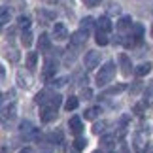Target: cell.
<instances>
[{"label": "cell", "mask_w": 153, "mask_h": 153, "mask_svg": "<svg viewBox=\"0 0 153 153\" xmlns=\"http://www.w3.org/2000/svg\"><path fill=\"white\" fill-rule=\"evenodd\" d=\"M114 76H115V64L110 61V62H106L104 66L98 70V74H97V83L102 87V85H106V83H110Z\"/></svg>", "instance_id": "obj_1"}, {"label": "cell", "mask_w": 153, "mask_h": 153, "mask_svg": "<svg viewBox=\"0 0 153 153\" xmlns=\"http://www.w3.org/2000/svg\"><path fill=\"white\" fill-rule=\"evenodd\" d=\"M83 62H85V68L87 70L97 68L98 62H100V53H98V51H87L85 57H83Z\"/></svg>", "instance_id": "obj_2"}, {"label": "cell", "mask_w": 153, "mask_h": 153, "mask_svg": "<svg viewBox=\"0 0 153 153\" xmlns=\"http://www.w3.org/2000/svg\"><path fill=\"white\" fill-rule=\"evenodd\" d=\"M55 72H57V61L48 59V61H45V64H44V70H42V78L48 81V79H51L53 76H55Z\"/></svg>", "instance_id": "obj_3"}, {"label": "cell", "mask_w": 153, "mask_h": 153, "mask_svg": "<svg viewBox=\"0 0 153 153\" xmlns=\"http://www.w3.org/2000/svg\"><path fill=\"white\" fill-rule=\"evenodd\" d=\"M132 146H134V151L136 153H144L146 148H148V142H146V136L142 132H136L132 138Z\"/></svg>", "instance_id": "obj_4"}, {"label": "cell", "mask_w": 153, "mask_h": 153, "mask_svg": "<svg viewBox=\"0 0 153 153\" xmlns=\"http://www.w3.org/2000/svg\"><path fill=\"white\" fill-rule=\"evenodd\" d=\"M17 83H19V87H23V89H28V87L32 85V76L30 72H25V70H19L17 72Z\"/></svg>", "instance_id": "obj_5"}, {"label": "cell", "mask_w": 153, "mask_h": 153, "mask_svg": "<svg viewBox=\"0 0 153 153\" xmlns=\"http://www.w3.org/2000/svg\"><path fill=\"white\" fill-rule=\"evenodd\" d=\"M68 38H70V45L78 48V45H83L87 42V32L85 30H78V32H74L72 36H68Z\"/></svg>", "instance_id": "obj_6"}, {"label": "cell", "mask_w": 153, "mask_h": 153, "mask_svg": "<svg viewBox=\"0 0 153 153\" xmlns=\"http://www.w3.org/2000/svg\"><path fill=\"white\" fill-rule=\"evenodd\" d=\"M53 36H55V40H59V42L66 40V38H68L66 27H64L62 23H55V25H53Z\"/></svg>", "instance_id": "obj_7"}, {"label": "cell", "mask_w": 153, "mask_h": 153, "mask_svg": "<svg viewBox=\"0 0 153 153\" xmlns=\"http://www.w3.org/2000/svg\"><path fill=\"white\" fill-rule=\"evenodd\" d=\"M119 66H121V72L125 74V76H128L132 72V62H131V59H128L125 53H121L119 55Z\"/></svg>", "instance_id": "obj_8"}, {"label": "cell", "mask_w": 153, "mask_h": 153, "mask_svg": "<svg viewBox=\"0 0 153 153\" xmlns=\"http://www.w3.org/2000/svg\"><path fill=\"white\" fill-rule=\"evenodd\" d=\"M57 117V110H53V108H48V106H44L42 111H40V119H42L44 123H49L53 121Z\"/></svg>", "instance_id": "obj_9"}, {"label": "cell", "mask_w": 153, "mask_h": 153, "mask_svg": "<svg viewBox=\"0 0 153 153\" xmlns=\"http://www.w3.org/2000/svg\"><path fill=\"white\" fill-rule=\"evenodd\" d=\"M51 95H53V93H51L49 89H44V91H40L38 95L34 97V102H36V104H40V106H45V104L49 102V98H51Z\"/></svg>", "instance_id": "obj_10"}, {"label": "cell", "mask_w": 153, "mask_h": 153, "mask_svg": "<svg viewBox=\"0 0 153 153\" xmlns=\"http://www.w3.org/2000/svg\"><path fill=\"white\" fill-rule=\"evenodd\" d=\"M68 127H70V131H72L74 134H78V136H79V132L83 131V123H81L79 117H70Z\"/></svg>", "instance_id": "obj_11"}, {"label": "cell", "mask_w": 153, "mask_h": 153, "mask_svg": "<svg viewBox=\"0 0 153 153\" xmlns=\"http://www.w3.org/2000/svg\"><path fill=\"white\" fill-rule=\"evenodd\" d=\"M19 131H21V134H23L25 138H30V136H34L36 128L32 127V123H30V121H23V123H21V127H19Z\"/></svg>", "instance_id": "obj_12"}, {"label": "cell", "mask_w": 153, "mask_h": 153, "mask_svg": "<svg viewBox=\"0 0 153 153\" xmlns=\"http://www.w3.org/2000/svg\"><path fill=\"white\" fill-rule=\"evenodd\" d=\"M38 49L40 51H49L51 49V38L45 32L40 34V38H38Z\"/></svg>", "instance_id": "obj_13"}, {"label": "cell", "mask_w": 153, "mask_h": 153, "mask_svg": "<svg viewBox=\"0 0 153 153\" xmlns=\"http://www.w3.org/2000/svg\"><path fill=\"white\" fill-rule=\"evenodd\" d=\"M132 28V19H131V15H123L119 21H117V30H131Z\"/></svg>", "instance_id": "obj_14"}, {"label": "cell", "mask_w": 153, "mask_h": 153, "mask_svg": "<svg viewBox=\"0 0 153 153\" xmlns=\"http://www.w3.org/2000/svg\"><path fill=\"white\" fill-rule=\"evenodd\" d=\"M10 19H11V10L0 6V27L6 25V23H10Z\"/></svg>", "instance_id": "obj_15"}, {"label": "cell", "mask_w": 153, "mask_h": 153, "mask_svg": "<svg viewBox=\"0 0 153 153\" xmlns=\"http://www.w3.org/2000/svg\"><path fill=\"white\" fill-rule=\"evenodd\" d=\"M97 25H98V30H100V32L111 30V21L108 19V17H100V19L97 21Z\"/></svg>", "instance_id": "obj_16"}, {"label": "cell", "mask_w": 153, "mask_h": 153, "mask_svg": "<svg viewBox=\"0 0 153 153\" xmlns=\"http://www.w3.org/2000/svg\"><path fill=\"white\" fill-rule=\"evenodd\" d=\"M134 72H136L138 78H144L146 74H149V72H151V62H142L136 70H134Z\"/></svg>", "instance_id": "obj_17"}, {"label": "cell", "mask_w": 153, "mask_h": 153, "mask_svg": "<svg viewBox=\"0 0 153 153\" xmlns=\"http://www.w3.org/2000/svg\"><path fill=\"white\" fill-rule=\"evenodd\" d=\"M62 138H64V136H62V132H61V131H51V132L48 134V140H49L51 144H61V142H62Z\"/></svg>", "instance_id": "obj_18"}, {"label": "cell", "mask_w": 153, "mask_h": 153, "mask_svg": "<svg viewBox=\"0 0 153 153\" xmlns=\"http://www.w3.org/2000/svg\"><path fill=\"white\" fill-rule=\"evenodd\" d=\"M100 144L104 146V148H111V146L115 144V134H102Z\"/></svg>", "instance_id": "obj_19"}, {"label": "cell", "mask_w": 153, "mask_h": 153, "mask_svg": "<svg viewBox=\"0 0 153 153\" xmlns=\"http://www.w3.org/2000/svg\"><path fill=\"white\" fill-rule=\"evenodd\" d=\"M36 62H38V53H28V57H27V70L28 72L32 68H36Z\"/></svg>", "instance_id": "obj_20"}, {"label": "cell", "mask_w": 153, "mask_h": 153, "mask_svg": "<svg viewBox=\"0 0 153 153\" xmlns=\"http://www.w3.org/2000/svg\"><path fill=\"white\" fill-rule=\"evenodd\" d=\"M78 104H79V98H78V97H70L68 100L64 102V108H66L68 111H72V110L78 108Z\"/></svg>", "instance_id": "obj_21"}, {"label": "cell", "mask_w": 153, "mask_h": 153, "mask_svg": "<svg viewBox=\"0 0 153 153\" xmlns=\"http://www.w3.org/2000/svg\"><path fill=\"white\" fill-rule=\"evenodd\" d=\"M108 125H110L108 121H100V123H95V125H93V132H95V134H104V131L108 128Z\"/></svg>", "instance_id": "obj_22"}, {"label": "cell", "mask_w": 153, "mask_h": 153, "mask_svg": "<svg viewBox=\"0 0 153 153\" xmlns=\"http://www.w3.org/2000/svg\"><path fill=\"white\" fill-rule=\"evenodd\" d=\"M21 44L25 45V48H30V44H32V34H30V30H23V34H21Z\"/></svg>", "instance_id": "obj_23"}, {"label": "cell", "mask_w": 153, "mask_h": 153, "mask_svg": "<svg viewBox=\"0 0 153 153\" xmlns=\"http://www.w3.org/2000/svg\"><path fill=\"white\" fill-rule=\"evenodd\" d=\"M98 114H100V108H89V110H85V119H89V121H93V119H97L98 117Z\"/></svg>", "instance_id": "obj_24"}, {"label": "cell", "mask_w": 153, "mask_h": 153, "mask_svg": "<svg viewBox=\"0 0 153 153\" xmlns=\"http://www.w3.org/2000/svg\"><path fill=\"white\" fill-rule=\"evenodd\" d=\"M95 40H97V44H98V45H108V44H110L108 34H106V32H100V30L97 32V38H95Z\"/></svg>", "instance_id": "obj_25"}, {"label": "cell", "mask_w": 153, "mask_h": 153, "mask_svg": "<svg viewBox=\"0 0 153 153\" xmlns=\"http://www.w3.org/2000/svg\"><path fill=\"white\" fill-rule=\"evenodd\" d=\"M17 25H19L23 30H28V27H30V17H28V15H21L19 19H17Z\"/></svg>", "instance_id": "obj_26"}, {"label": "cell", "mask_w": 153, "mask_h": 153, "mask_svg": "<svg viewBox=\"0 0 153 153\" xmlns=\"http://www.w3.org/2000/svg\"><path fill=\"white\" fill-rule=\"evenodd\" d=\"M125 89H127L125 83H117L114 87H110V89H106V95H115V93H121V91H125Z\"/></svg>", "instance_id": "obj_27"}, {"label": "cell", "mask_w": 153, "mask_h": 153, "mask_svg": "<svg viewBox=\"0 0 153 153\" xmlns=\"http://www.w3.org/2000/svg\"><path fill=\"white\" fill-rule=\"evenodd\" d=\"M132 30H134V36L132 38L136 40V42H140V40H142V34H144V27L136 23V25H132Z\"/></svg>", "instance_id": "obj_28"}, {"label": "cell", "mask_w": 153, "mask_h": 153, "mask_svg": "<svg viewBox=\"0 0 153 153\" xmlns=\"http://www.w3.org/2000/svg\"><path fill=\"white\" fill-rule=\"evenodd\" d=\"M95 25V19H93V17H83V19H81V30H89V28Z\"/></svg>", "instance_id": "obj_29"}, {"label": "cell", "mask_w": 153, "mask_h": 153, "mask_svg": "<svg viewBox=\"0 0 153 153\" xmlns=\"http://www.w3.org/2000/svg\"><path fill=\"white\" fill-rule=\"evenodd\" d=\"M6 57H8V61H11V62L19 61V53H17V49H8L6 51Z\"/></svg>", "instance_id": "obj_30"}, {"label": "cell", "mask_w": 153, "mask_h": 153, "mask_svg": "<svg viewBox=\"0 0 153 153\" xmlns=\"http://www.w3.org/2000/svg\"><path fill=\"white\" fill-rule=\"evenodd\" d=\"M85 146H87V140H85V138H81V136H78V138H76V142H74V148L78 149V151L85 149Z\"/></svg>", "instance_id": "obj_31"}, {"label": "cell", "mask_w": 153, "mask_h": 153, "mask_svg": "<svg viewBox=\"0 0 153 153\" xmlns=\"http://www.w3.org/2000/svg\"><path fill=\"white\" fill-rule=\"evenodd\" d=\"M79 97L85 98V100H91V98H93V91L89 89V87H83V89H81V93H79Z\"/></svg>", "instance_id": "obj_32"}, {"label": "cell", "mask_w": 153, "mask_h": 153, "mask_svg": "<svg viewBox=\"0 0 153 153\" xmlns=\"http://www.w3.org/2000/svg\"><path fill=\"white\" fill-rule=\"evenodd\" d=\"M66 81H68V78H57L51 85H55V87H62L64 83H66Z\"/></svg>", "instance_id": "obj_33"}, {"label": "cell", "mask_w": 153, "mask_h": 153, "mask_svg": "<svg viewBox=\"0 0 153 153\" xmlns=\"http://www.w3.org/2000/svg\"><path fill=\"white\" fill-rule=\"evenodd\" d=\"M83 4L87 6V8H95V6L100 4V0H83Z\"/></svg>", "instance_id": "obj_34"}, {"label": "cell", "mask_w": 153, "mask_h": 153, "mask_svg": "<svg viewBox=\"0 0 153 153\" xmlns=\"http://www.w3.org/2000/svg\"><path fill=\"white\" fill-rule=\"evenodd\" d=\"M19 153H34V149H32V148H23Z\"/></svg>", "instance_id": "obj_35"}, {"label": "cell", "mask_w": 153, "mask_h": 153, "mask_svg": "<svg viewBox=\"0 0 153 153\" xmlns=\"http://www.w3.org/2000/svg\"><path fill=\"white\" fill-rule=\"evenodd\" d=\"M0 78H4V68L0 66Z\"/></svg>", "instance_id": "obj_36"}, {"label": "cell", "mask_w": 153, "mask_h": 153, "mask_svg": "<svg viewBox=\"0 0 153 153\" xmlns=\"http://www.w3.org/2000/svg\"><path fill=\"white\" fill-rule=\"evenodd\" d=\"M0 153H8V149H6V148H0Z\"/></svg>", "instance_id": "obj_37"}, {"label": "cell", "mask_w": 153, "mask_h": 153, "mask_svg": "<svg viewBox=\"0 0 153 153\" xmlns=\"http://www.w3.org/2000/svg\"><path fill=\"white\" fill-rule=\"evenodd\" d=\"M93 153H102V151H93Z\"/></svg>", "instance_id": "obj_38"}, {"label": "cell", "mask_w": 153, "mask_h": 153, "mask_svg": "<svg viewBox=\"0 0 153 153\" xmlns=\"http://www.w3.org/2000/svg\"><path fill=\"white\" fill-rule=\"evenodd\" d=\"M148 153H153V149H149V151H148Z\"/></svg>", "instance_id": "obj_39"}, {"label": "cell", "mask_w": 153, "mask_h": 153, "mask_svg": "<svg viewBox=\"0 0 153 153\" xmlns=\"http://www.w3.org/2000/svg\"><path fill=\"white\" fill-rule=\"evenodd\" d=\"M0 30H2V27H0Z\"/></svg>", "instance_id": "obj_40"}]
</instances>
